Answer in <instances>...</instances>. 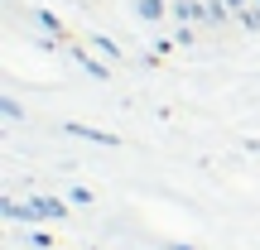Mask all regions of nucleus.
Wrapping results in <instances>:
<instances>
[]
</instances>
